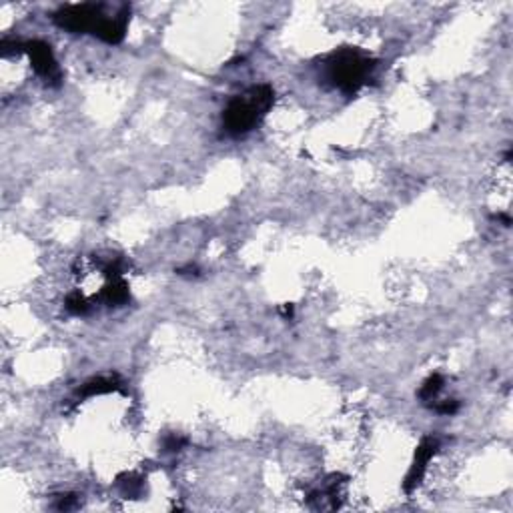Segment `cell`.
I'll use <instances>...</instances> for the list:
<instances>
[{"instance_id": "1", "label": "cell", "mask_w": 513, "mask_h": 513, "mask_svg": "<svg viewBox=\"0 0 513 513\" xmlns=\"http://www.w3.org/2000/svg\"><path fill=\"white\" fill-rule=\"evenodd\" d=\"M275 103V90L269 85H259L239 94L223 110V126L233 137L247 135L271 110Z\"/></svg>"}, {"instance_id": "2", "label": "cell", "mask_w": 513, "mask_h": 513, "mask_svg": "<svg viewBox=\"0 0 513 513\" xmlns=\"http://www.w3.org/2000/svg\"><path fill=\"white\" fill-rule=\"evenodd\" d=\"M373 71H375V60L355 49H341L333 53L325 67L331 85L345 94H355L371 78Z\"/></svg>"}, {"instance_id": "3", "label": "cell", "mask_w": 513, "mask_h": 513, "mask_svg": "<svg viewBox=\"0 0 513 513\" xmlns=\"http://www.w3.org/2000/svg\"><path fill=\"white\" fill-rule=\"evenodd\" d=\"M103 4H69L54 12V24L62 31H69L72 35H94L99 26L105 22Z\"/></svg>"}, {"instance_id": "4", "label": "cell", "mask_w": 513, "mask_h": 513, "mask_svg": "<svg viewBox=\"0 0 513 513\" xmlns=\"http://www.w3.org/2000/svg\"><path fill=\"white\" fill-rule=\"evenodd\" d=\"M22 53L28 54L33 69L47 85H51V87L60 85L62 74H60L51 44H47L42 40H28V42H22Z\"/></svg>"}, {"instance_id": "5", "label": "cell", "mask_w": 513, "mask_h": 513, "mask_svg": "<svg viewBox=\"0 0 513 513\" xmlns=\"http://www.w3.org/2000/svg\"><path fill=\"white\" fill-rule=\"evenodd\" d=\"M439 449V441L433 439V437H425L423 441L417 445V451H415V457H413V463H411V469H409L407 478H405V483H403V489L411 494L423 479L425 471H427V465L431 457L437 453Z\"/></svg>"}, {"instance_id": "6", "label": "cell", "mask_w": 513, "mask_h": 513, "mask_svg": "<svg viewBox=\"0 0 513 513\" xmlns=\"http://www.w3.org/2000/svg\"><path fill=\"white\" fill-rule=\"evenodd\" d=\"M128 20H131V8L123 6L117 17L105 18V22L99 26V31L94 33V36H99L106 44H121L124 40V36H126Z\"/></svg>"}, {"instance_id": "7", "label": "cell", "mask_w": 513, "mask_h": 513, "mask_svg": "<svg viewBox=\"0 0 513 513\" xmlns=\"http://www.w3.org/2000/svg\"><path fill=\"white\" fill-rule=\"evenodd\" d=\"M128 285L124 283L121 275H112L110 277V283L103 289V299L108 305H124L128 301Z\"/></svg>"}, {"instance_id": "8", "label": "cell", "mask_w": 513, "mask_h": 513, "mask_svg": "<svg viewBox=\"0 0 513 513\" xmlns=\"http://www.w3.org/2000/svg\"><path fill=\"white\" fill-rule=\"evenodd\" d=\"M117 389H121V385L115 379L99 377V379H90L89 383H85L78 389V395L81 397H94V395H105V393H110V391Z\"/></svg>"}, {"instance_id": "9", "label": "cell", "mask_w": 513, "mask_h": 513, "mask_svg": "<svg viewBox=\"0 0 513 513\" xmlns=\"http://www.w3.org/2000/svg\"><path fill=\"white\" fill-rule=\"evenodd\" d=\"M441 389H443V377L439 373H435V375H431L423 385H421V389H419V399H421L423 403L433 401V399L439 395V391Z\"/></svg>"}, {"instance_id": "10", "label": "cell", "mask_w": 513, "mask_h": 513, "mask_svg": "<svg viewBox=\"0 0 513 513\" xmlns=\"http://www.w3.org/2000/svg\"><path fill=\"white\" fill-rule=\"evenodd\" d=\"M67 311L72 315H85L89 311V305L81 293H72L67 297Z\"/></svg>"}, {"instance_id": "11", "label": "cell", "mask_w": 513, "mask_h": 513, "mask_svg": "<svg viewBox=\"0 0 513 513\" xmlns=\"http://www.w3.org/2000/svg\"><path fill=\"white\" fill-rule=\"evenodd\" d=\"M457 409H460V403L453 401V399H447V401H443L439 405H435V411H437V413H443V415H453Z\"/></svg>"}, {"instance_id": "12", "label": "cell", "mask_w": 513, "mask_h": 513, "mask_svg": "<svg viewBox=\"0 0 513 513\" xmlns=\"http://www.w3.org/2000/svg\"><path fill=\"white\" fill-rule=\"evenodd\" d=\"M183 445H185V439H180L177 435H173V437H169V439L165 441V451H178Z\"/></svg>"}, {"instance_id": "13", "label": "cell", "mask_w": 513, "mask_h": 513, "mask_svg": "<svg viewBox=\"0 0 513 513\" xmlns=\"http://www.w3.org/2000/svg\"><path fill=\"white\" fill-rule=\"evenodd\" d=\"M72 501H74V497L72 496L62 497L60 503H58V510H69V507H72Z\"/></svg>"}]
</instances>
